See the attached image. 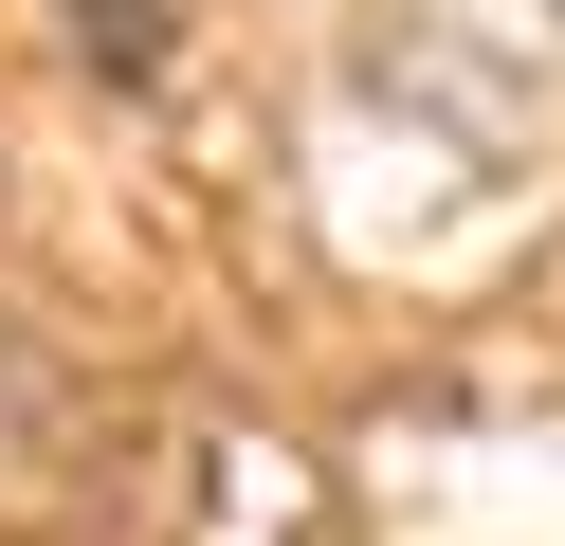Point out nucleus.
<instances>
[{
  "label": "nucleus",
  "instance_id": "nucleus-1",
  "mask_svg": "<svg viewBox=\"0 0 565 546\" xmlns=\"http://www.w3.org/2000/svg\"><path fill=\"white\" fill-rule=\"evenodd\" d=\"M383 19H402V55L438 73L456 109H492V128H511V109H565V0H383Z\"/></svg>",
  "mask_w": 565,
  "mask_h": 546
}]
</instances>
